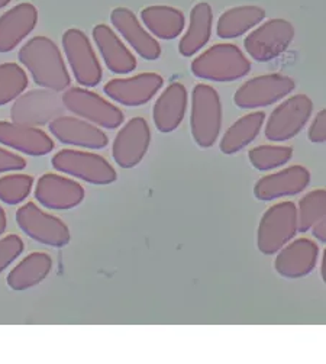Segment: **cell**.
<instances>
[{"label": "cell", "instance_id": "1", "mask_svg": "<svg viewBox=\"0 0 326 364\" xmlns=\"http://www.w3.org/2000/svg\"><path fill=\"white\" fill-rule=\"evenodd\" d=\"M18 58L40 87L54 92H64L70 87L71 79L64 57L48 36H33L19 50Z\"/></svg>", "mask_w": 326, "mask_h": 364}, {"label": "cell", "instance_id": "2", "mask_svg": "<svg viewBox=\"0 0 326 364\" xmlns=\"http://www.w3.org/2000/svg\"><path fill=\"white\" fill-rule=\"evenodd\" d=\"M251 63L235 44H214L192 61V73L202 80L228 83L245 77Z\"/></svg>", "mask_w": 326, "mask_h": 364}, {"label": "cell", "instance_id": "3", "mask_svg": "<svg viewBox=\"0 0 326 364\" xmlns=\"http://www.w3.org/2000/svg\"><path fill=\"white\" fill-rule=\"evenodd\" d=\"M222 128L221 96L212 86L200 83L192 92L190 129L192 136L202 149H210L219 138Z\"/></svg>", "mask_w": 326, "mask_h": 364}, {"label": "cell", "instance_id": "4", "mask_svg": "<svg viewBox=\"0 0 326 364\" xmlns=\"http://www.w3.org/2000/svg\"><path fill=\"white\" fill-rule=\"evenodd\" d=\"M296 235L298 206L290 200L278 202L261 216L257 230V247L266 256H274Z\"/></svg>", "mask_w": 326, "mask_h": 364}, {"label": "cell", "instance_id": "5", "mask_svg": "<svg viewBox=\"0 0 326 364\" xmlns=\"http://www.w3.org/2000/svg\"><path fill=\"white\" fill-rule=\"evenodd\" d=\"M55 171L86 181L94 186H107L118 180L115 167L104 157L82 150H61L51 159Z\"/></svg>", "mask_w": 326, "mask_h": 364}, {"label": "cell", "instance_id": "6", "mask_svg": "<svg viewBox=\"0 0 326 364\" xmlns=\"http://www.w3.org/2000/svg\"><path fill=\"white\" fill-rule=\"evenodd\" d=\"M61 100L67 111L99 128L116 129L124 124V112L121 109L87 87L65 89Z\"/></svg>", "mask_w": 326, "mask_h": 364}, {"label": "cell", "instance_id": "7", "mask_svg": "<svg viewBox=\"0 0 326 364\" xmlns=\"http://www.w3.org/2000/svg\"><path fill=\"white\" fill-rule=\"evenodd\" d=\"M15 218L19 230L36 242L51 248H64L71 241L70 228L61 218L45 212L33 202L22 205Z\"/></svg>", "mask_w": 326, "mask_h": 364}, {"label": "cell", "instance_id": "8", "mask_svg": "<svg viewBox=\"0 0 326 364\" xmlns=\"http://www.w3.org/2000/svg\"><path fill=\"white\" fill-rule=\"evenodd\" d=\"M63 50L76 82L82 87H96L103 77L100 61L89 36L77 29H67L63 35Z\"/></svg>", "mask_w": 326, "mask_h": 364}, {"label": "cell", "instance_id": "9", "mask_svg": "<svg viewBox=\"0 0 326 364\" xmlns=\"http://www.w3.org/2000/svg\"><path fill=\"white\" fill-rule=\"evenodd\" d=\"M313 102L308 95L299 93L281 102L267 119L266 138L271 142H284L295 138L309 122Z\"/></svg>", "mask_w": 326, "mask_h": 364}, {"label": "cell", "instance_id": "10", "mask_svg": "<svg viewBox=\"0 0 326 364\" xmlns=\"http://www.w3.org/2000/svg\"><path fill=\"white\" fill-rule=\"evenodd\" d=\"M295 40V28L286 19H270L244 41L245 51L259 63L273 61L287 51Z\"/></svg>", "mask_w": 326, "mask_h": 364}, {"label": "cell", "instance_id": "11", "mask_svg": "<svg viewBox=\"0 0 326 364\" xmlns=\"http://www.w3.org/2000/svg\"><path fill=\"white\" fill-rule=\"evenodd\" d=\"M296 83L292 77L271 73L245 82L235 93L234 102L241 109H259L277 103L292 93Z\"/></svg>", "mask_w": 326, "mask_h": 364}, {"label": "cell", "instance_id": "12", "mask_svg": "<svg viewBox=\"0 0 326 364\" xmlns=\"http://www.w3.org/2000/svg\"><path fill=\"white\" fill-rule=\"evenodd\" d=\"M57 93L43 87L23 92L12 105V121L32 127L50 124L53 119L61 117L65 109Z\"/></svg>", "mask_w": 326, "mask_h": 364}, {"label": "cell", "instance_id": "13", "mask_svg": "<svg viewBox=\"0 0 326 364\" xmlns=\"http://www.w3.org/2000/svg\"><path fill=\"white\" fill-rule=\"evenodd\" d=\"M35 200L50 210H70L83 203L86 191L71 177L58 173H45L36 180Z\"/></svg>", "mask_w": 326, "mask_h": 364}, {"label": "cell", "instance_id": "14", "mask_svg": "<svg viewBox=\"0 0 326 364\" xmlns=\"http://www.w3.org/2000/svg\"><path fill=\"white\" fill-rule=\"evenodd\" d=\"M150 144L151 128L147 119L132 118L119 129L112 145V157L121 168H134L143 160Z\"/></svg>", "mask_w": 326, "mask_h": 364}, {"label": "cell", "instance_id": "15", "mask_svg": "<svg viewBox=\"0 0 326 364\" xmlns=\"http://www.w3.org/2000/svg\"><path fill=\"white\" fill-rule=\"evenodd\" d=\"M164 79L157 73H141V75L128 79H112L109 80L103 92L114 102L136 107L148 103L163 87Z\"/></svg>", "mask_w": 326, "mask_h": 364}, {"label": "cell", "instance_id": "16", "mask_svg": "<svg viewBox=\"0 0 326 364\" xmlns=\"http://www.w3.org/2000/svg\"><path fill=\"white\" fill-rule=\"evenodd\" d=\"M309 183L310 171L306 167L290 166L277 173L263 176L254 186V196L261 202L292 198L305 192Z\"/></svg>", "mask_w": 326, "mask_h": 364}, {"label": "cell", "instance_id": "17", "mask_svg": "<svg viewBox=\"0 0 326 364\" xmlns=\"http://www.w3.org/2000/svg\"><path fill=\"white\" fill-rule=\"evenodd\" d=\"M319 262V245L309 238L287 242L276 256L274 270L284 279H302L309 276Z\"/></svg>", "mask_w": 326, "mask_h": 364}, {"label": "cell", "instance_id": "18", "mask_svg": "<svg viewBox=\"0 0 326 364\" xmlns=\"http://www.w3.org/2000/svg\"><path fill=\"white\" fill-rule=\"evenodd\" d=\"M50 134L61 144L87 150H102L109 138L99 127L79 117H58L48 124Z\"/></svg>", "mask_w": 326, "mask_h": 364}, {"label": "cell", "instance_id": "19", "mask_svg": "<svg viewBox=\"0 0 326 364\" xmlns=\"http://www.w3.org/2000/svg\"><path fill=\"white\" fill-rule=\"evenodd\" d=\"M0 144L31 157L47 156L55 147L45 131L13 121H0Z\"/></svg>", "mask_w": 326, "mask_h": 364}, {"label": "cell", "instance_id": "20", "mask_svg": "<svg viewBox=\"0 0 326 364\" xmlns=\"http://www.w3.org/2000/svg\"><path fill=\"white\" fill-rule=\"evenodd\" d=\"M111 21L124 40L134 48V51L143 60L156 61L161 55V46L147 29H145L136 15L126 8H116L112 11Z\"/></svg>", "mask_w": 326, "mask_h": 364}, {"label": "cell", "instance_id": "21", "mask_svg": "<svg viewBox=\"0 0 326 364\" xmlns=\"http://www.w3.org/2000/svg\"><path fill=\"white\" fill-rule=\"evenodd\" d=\"M93 40L109 71L115 75H128L136 68V58L116 32L104 23L93 28Z\"/></svg>", "mask_w": 326, "mask_h": 364}, {"label": "cell", "instance_id": "22", "mask_svg": "<svg viewBox=\"0 0 326 364\" xmlns=\"http://www.w3.org/2000/svg\"><path fill=\"white\" fill-rule=\"evenodd\" d=\"M38 23V9L21 4L0 16V53L13 51Z\"/></svg>", "mask_w": 326, "mask_h": 364}, {"label": "cell", "instance_id": "23", "mask_svg": "<svg viewBox=\"0 0 326 364\" xmlns=\"http://www.w3.org/2000/svg\"><path fill=\"white\" fill-rule=\"evenodd\" d=\"M189 105V93L181 83H171L158 96L154 109L153 118L157 129L163 134L175 131L183 122Z\"/></svg>", "mask_w": 326, "mask_h": 364}, {"label": "cell", "instance_id": "24", "mask_svg": "<svg viewBox=\"0 0 326 364\" xmlns=\"http://www.w3.org/2000/svg\"><path fill=\"white\" fill-rule=\"evenodd\" d=\"M53 259L44 251H35L23 257L8 274L6 284L15 292H23L43 283L53 270Z\"/></svg>", "mask_w": 326, "mask_h": 364}, {"label": "cell", "instance_id": "25", "mask_svg": "<svg viewBox=\"0 0 326 364\" xmlns=\"http://www.w3.org/2000/svg\"><path fill=\"white\" fill-rule=\"evenodd\" d=\"M213 23V12L209 4H197L190 12V23L180 40L178 51L183 57H193L210 40Z\"/></svg>", "mask_w": 326, "mask_h": 364}, {"label": "cell", "instance_id": "26", "mask_svg": "<svg viewBox=\"0 0 326 364\" xmlns=\"http://www.w3.org/2000/svg\"><path fill=\"white\" fill-rule=\"evenodd\" d=\"M264 122H266V114L261 111L252 112L239 118L224 134L219 144L221 151L227 156H232L242 151L260 135Z\"/></svg>", "mask_w": 326, "mask_h": 364}, {"label": "cell", "instance_id": "27", "mask_svg": "<svg viewBox=\"0 0 326 364\" xmlns=\"http://www.w3.org/2000/svg\"><path fill=\"white\" fill-rule=\"evenodd\" d=\"M141 19L154 36L160 40H174L185 29V15L171 6H148L141 12Z\"/></svg>", "mask_w": 326, "mask_h": 364}, {"label": "cell", "instance_id": "28", "mask_svg": "<svg viewBox=\"0 0 326 364\" xmlns=\"http://www.w3.org/2000/svg\"><path fill=\"white\" fill-rule=\"evenodd\" d=\"M266 18V11L259 6H238L228 9L217 21L216 32L224 40L238 38L256 28Z\"/></svg>", "mask_w": 326, "mask_h": 364}, {"label": "cell", "instance_id": "29", "mask_svg": "<svg viewBox=\"0 0 326 364\" xmlns=\"http://www.w3.org/2000/svg\"><path fill=\"white\" fill-rule=\"evenodd\" d=\"M28 85L29 79L23 67L16 63L0 64V106L15 102Z\"/></svg>", "mask_w": 326, "mask_h": 364}, {"label": "cell", "instance_id": "30", "mask_svg": "<svg viewBox=\"0 0 326 364\" xmlns=\"http://www.w3.org/2000/svg\"><path fill=\"white\" fill-rule=\"evenodd\" d=\"M326 218V191L315 189L306 193L298 208V232H308L310 228Z\"/></svg>", "mask_w": 326, "mask_h": 364}, {"label": "cell", "instance_id": "31", "mask_svg": "<svg viewBox=\"0 0 326 364\" xmlns=\"http://www.w3.org/2000/svg\"><path fill=\"white\" fill-rule=\"evenodd\" d=\"M249 163L260 171H270L286 166L293 159V149L284 145H259L249 150Z\"/></svg>", "mask_w": 326, "mask_h": 364}, {"label": "cell", "instance_id": "32", "mask_svg": "<svg viewBox=\"0 0 326 364\" xmlns=\"http://www.w3.org/2000/svg\"><path fill=\"white\" fill-rule=\"evenodd\" d=\"M33 188V177L29 174H6L0 177V202L9 206L23 203Z\"/></svg>", "mask_w": 326, "mask_h": 364}, {"label": "cell", "instance_id": "33", "mask_svg": "<svg viewBox=\"0 0 326 364\" xmlns=\"http://www.w3.org/2000/svg\"><path fill=\"white\" fill-rule=\"evenodd\" d=\"M25 250L23 240L16 234H9L0 238V273H4L12 263H15Z\"/></svg>", "mask_w": 326, "mask_h": 364}, {"label": "cell", "instance_id": "34", "mask_svg": "<svg viewBox=\"0 0 326 364\" xmlns=\"http://www.w3.org/2000/svg\"><path fill=\"white\" fill-rule=\"evenodd\" d=\"M26 167V160L6 149L0 147V173L21 171Z\"/></svg>", "mask_w": 326, "mask_h": 364}, {"label": "cell", "instance_id": "35", "mask_svg": "<svg viewBox=\"0 0 326 364\" xmlns=\"http://www.w3.org/2000/svg\"><path fill=\"white\" fill-rule=\"evenodd\" d=\"M309 141L315 144H323L326 141V111L322 109L313 118L309 127Z\"/></svg>", "mask_w": 326, "mask_h": 364}, {"label": "cell", "instance_id": "36", "mask_svg": "<svg viewBox=\"0 0 326 364\" xmlns=\"http://www.w3.org/2000/svg\"><path fill=\"white\" fill-rule=\"evenodd\" d=\"M310 230H312L313 237H315L319 242L326 244V218H322V220L317 221Z\"/></svg>", "mask_w": 326, "mask_h": 364}, {"label": "cell", "instance_id": "37", "mask_svg": "<svg viewBox=\"0 0 326 364\" xmlns=\"http://www.w3.org/2000/svg\"><path fill=\"white\" fill-rule=\"evenodd\" d=\"M6 228H8V216L5 209L0 206V237L6 232Z\"/></svg>", "mask_w": 326, "mask_h": 364}, {"label": "cell", "instance_id": "38", "mask_svg": "<svg viewBox=\"0 0 326 364\" xmlns=\"http://www.w3.org/2000/svg\"><path fill=\"white\" fill-rule=\"evenodd\" d=\"M320 276H322V280L326 282V250L323 251L322 262H320Z\"/></svg>", "mask_w": 326, "mask_h": 364}, {"label": "cell", "instance_id": "39", "mask_svg": "<svg viewBox=\"0 0 326 364\" xmlns=\"http://www.w3.org/2000/svg\"><path fill=\"white\" fill-rule=\"evenodd\" d=\"M9 4H11V0H0V9L5 8V6H8Z\"/></svg>", "mask_w": 326, "mask_h": 364}]
</instances>
